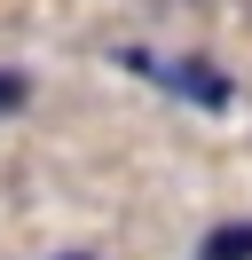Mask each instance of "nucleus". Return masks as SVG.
Returning a JSON list of instances; mask_svg holds the SVG:
<instances>
[{"mask_svg": "<svg viewBox=\"0 0 252 260\" xmlns=\"http://www.w3.org/2000/svg\"><path fill=\"white\" fill-rule=\"evenodd\" d=\"M118 63H126V71H142L150 87H166V95L205 103V111H229V103H236L229 71H220V63H205V55H150V48H126Z\"/></svg>", "mask_w": 252, "mask_h": 260, "instance_id": "obj_1", "label": "nucleus"}, {"mask_svg": "<svg viewBox=\"0 0 252 260\" xmlns=\"http://www.w3.org/2000/svg\"><path fill=\"white\" fill-rule=\"evenodd\" d=\"M197 260H252V221H220V229H205Z\"/></svg>", "mask_w": 252, "mask_h": 260, "instance_id": "obj_2", "label": "nucleus"}, {"mask_svg": "<svg viewBox=\"0 0 252 260\" xmlns=\"http://www.w3.org/2000/svg\"><path fill=\"white\" fill-rule=\"evenodd\" d=\"M24 95H32V87H24V71H0V118H8V111H24Z\"/></svg>", "mask_w": 252, "mask_h": 260, "instance_id": "obj_3", "label": "nucleus"}, {"mask_svg": "<svg viewBox=\"0 0 252 260\" xmlns=\"http://www.w3.org/2000/svg\"><path fill=\"white\" fill-rule=\"evenodd\" d=\"M55 260H94V252H55Z\"/></svg>", "mask_w": 252, "mask_h": 260, "instance_id": "obj_4", "label": "nucleus"}]
</instances>
